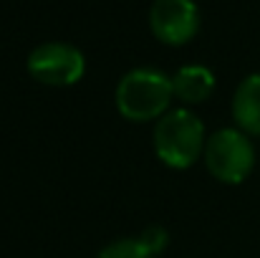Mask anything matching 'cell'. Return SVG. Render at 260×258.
Wrapping results in <instances>:
<instances>
[{
    "label": "cell",
    "mask_w": 260,
    "mask_h": 258,
    "mask_svg": "<svg viewBox=\"0 0 260 258\" xmlns=\"http://www.w3.org/2000/svg\"><path fill=\"white\" fill-rule=\"evenodd\" d=\"M233 119L248 137H260V74L245 76L233 94Z\"/></svg>",
    "instance_id": "cell-6"
},
{
    "label": "cell",
    "mask_w": 260,
    "mask_h": 258,
    "mask_svg": "<svg viewBox=\"0 0 260 258\" xmlns=\"http://www.w3.org/2000/svg\"><path fill=\"white\" fill-rule=\"evenodd\" d=\"M205 145V124L189 109H170L154 127V152L172 170H187L202 160Z\"/></svg>",
    "instance_id": "cell-2"
},
{
    "label": "cell",
    "mask_w": 260,
    "mask_h": 258,
    "mask_svg": "<svg viewBox=\"0 0 260 258\" xmlns=\"http://www.w3.org/2000/svg\"><path fill=\"white\" fill-rule=\"evenodd\" d=\"M28 74L46 86H74L79 84L86 74V59L84 53L71 46V43H61V41H48L41 43L30 51L28 61H25Z\"/></svg>",
    "instance_id": "cell-4"
},
{
    "label": "cell",
    "mask_w": 260,
    "mask_h": 258,
    "mask_svg": "<svg viewBox=\"0 0 260 258\" xmlns=\"http://www.w3.org/2000/svg\"><path fill=\"white\" fill-rule=\"evenodd\" d=\"M96 258H154L149 253V248L142 243V238H119L111 241L109 246H104Z\"/></svg>",
    "instance_id": "cell-8"
},
{
    "label": "cell",
    "mask_w": 260,
    "mask_h": 258,
    "mask_svg": "<svg viewBox=\"0 0 260 258\" xmlns=\"http://www.w3.org/2000/svg\"><path fill=\"white\" fill-rule=\"evenodd\" d=\"M202 162L217 182L240 185L255 167V147L245 132L238 127H225L207 137Z\"/></svg>",
    "instance_id": "cell-3"
},
{
    "label": "cell",
    "mask_w": 260,
    "mask_h": 258,
    "mask_svg": "<svg viewBox=\"0 0 260 258\" xmlns=\"http://www.w3.org/2000/svg\"><path fill=\"white\" fill-rule=\"evenodd\" d=\"M172 89L174 99H179L182 104H202L215 91V74L200 64L182 66L172 76Z\"/></svg>",
    "instance_id": "cell-7"
},
{
    "label": "cell",
    "mask_w": 260,
    "mask_h": 258,
    "mask_svg": "<svg viewBox=\"0 0 260 258\" xmlns=\"http://www.w3.org/2000/svg\"><path fill=\"white\" fill-rule=\"evenodd\" d=\"M149 28L165 46H184L200 31V10L194 0H154L149 8Z\"/></svg>",
    "instance_id": "cell-5"
},
{
    "label": "cell",
    "mask_w": 260,
    "mask_h": 258,
    "mask_svg": "<svg viewBox=\"0 0 260 258\" xmlns=\"http://www.w3.org/2000/svg\"><path fill=\"white\" fill-rule=\"evenodd\" d=\"M139 238H142V243L149 248L152 256H159V253L170 246V233H167L162 225H149V228H144V231L139 233Z\"/></svg>",
    "instance_id": "cell-9"
},
{
    "label": "cell",
    "mask_w": 260,
    "mask_h": 258,
    "mask_svg": "<svg viewBox=\"0 0 260 258\" xmlns=\"http://www.w3.org/2000/svg\"><path fill=\"white\" fill-rule=\"evenodd\" d=\"M174 99L172 76H167L159 69L152 66H142V69H132L129 74H124L116 84V109L124 119L129 122H152V119H162L170 111V104Z\"/></svg>",
    "instance_id": "cell-1"
}]
</instances>
